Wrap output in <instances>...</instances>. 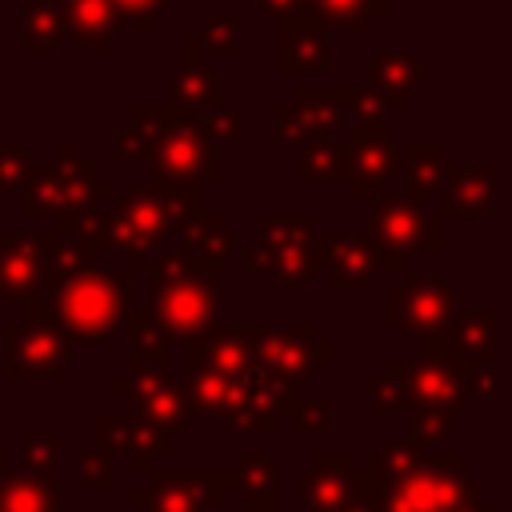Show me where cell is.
<instances>
[{"mask_svg":"<svg viewBox=\"0 0 512 512\" xmlns=\"http://www.w3.org/2000/svg\"><path fill=\"white\" fill-rule=\"evenodd\" d=\"M116 156L120 160H152L156 176L184 180V184H204L224 172L216 140L204 132V120L176 112L168 104L164 108L136 104L128 124L116 132Z\"/></svg>","mask_w":512,"mask_h":512,"instance_id":"obj_1","label":"cell"},{"mask_svg":"<svg viewBox=\"0 0 512 512\" xmlns=\"http://www.w3.org/2000/svg\"><path fill=\"white\" fill-rule=\"evenodd\" d=\"M196 216H204V184L152 176L116 200V208L104 216V228L108 244L128 252L132 268H148L156 248L180 236Z\"/></svg>","mask_w":512,"mask_h":512,"instance_id":"obj_2","label":"cell"},{"mask_svg":"<svg viewBox=\"0 0 512 512\" xmlns=\"http://www.w3.org/2000/svg\"><path fill=\"white\" fill-rule=\"evenodd\" d=\"M152 300L160 308V320L172 332L200 336L216 320V300H220V264L196 260L188 252H160L152 256Z\"/></svg>","mask_w":512,"mask_h":512,"instance_id":"obj_3","label":"cell"},{"mask_svg":"<svg viewBox=\"0 0 512 512\" xmlns=\"http://www.w3.org/2000/svg\"><path fill=\"white\" fill-rule=\"evenodd\" d=\"M52 308L64 320L68 332L76 336H104L132 300V276L128 272H100V268H84L76 276H68L64 284H56L52 292Z\"/></svg>","mask_w":512,"mask_h":512,"instance_id":"obj_4","label":"cell"},{"mask_svg":"<svg viewBox=\"0 0 512 512\" xmlns=\"http://www.w3.org/2000/svg\"><path fill=\"white\" fill-rule=\"evenodd\" d=\"M116 184L108 176H96L88 160L76 156L72 144L60 148V160L32 164L24 184V216H72L80 208H92V200L112 196Z\"/></svg>","mask_w":512,"mask_h":512,"instance_id":"obj_5","label":"cell"},{"mask_svg":"<svg viewBox=\"0 0 512 512\" xmlns=\"http://www.w3.org/2000/svg\"><path fill=\"white\" fill-rule=\"evenodd\" d=\"M384 268H404L408 252H436L440 248V216L404 196H380L368 216L364 232Z\"/></svg>","mask_w":512,"mask_h":512,"instance_id":"obj_6","label":"cell"},{"mask_svg":"<svg viewBox=\"0 0 512 512\" xmlns=\"http://www.w3.org/2000/svg\"><path fill=\"white\" fill-rule=\"evenodd\" d=\"M312 236L316 220L288 212V216H264L260 220V248L244 256L248 268H272L284 288H304L316 276V256H312Z\"/></svg>","mask_w":512,"mask_h":512,"instance_id":"obj_7","label":"cell"},{"mask_svg":"<svg viewBox=\"0 0 512 512\" xmlns=\"http://www.w3.org/2000/svg\"><path fill=\"white\" fill-rule=\"evenodd\" d=\"M348 148H352L348 192L360 200H380L400 180V144L388 136V124L384 120H352Z\"/></svg>","mask_w":512,"mask_h":512,"instance_id":"obj_8","label":"cell"},{"mask_svg":"<svg viewBox=\"0 0 512 512\" xmlns=\"http://www.w3.org/2000/svg\"><path fill=\"white\" fill-rule=\"evenodd\" d=\"M388 316H392V324H400L412 336L416 332L432 336V332H440L456 316V296H452V288L440 276L408 272L404 284L392 288V296H388Z\"/></svg>","mask_w":512,"mask_h":512,"instance_id":"obj_9","label":"cell"},{"mask_svg":"<svg viewBox=\"0 0 512 512\" xmlns=\"http://www.w3.org/2000/svg\"><path fill=\"white\" fill-rule=\"evenodd\" d=\"M348 120L344 108V88L332 92H316V88H296L292 104L276 108V140L284 144H316V140H332V132Z\"/></svg>","mask_w":512,"mask_h":512,"instance_id":"obj_10","label":"cell"},{"mask_svg":"<svg viewBox=\"0 0 512 512\" xmlns=\"http://www.w3.org/2000/svg\"><path fill=\"white\" fill-rule=\"evenodd\" d=\"M336 32L312 12H288L276 20V68L280 72H328Z\"/></svg>","mask_w":512,"mask_h":512,"instance_id":"obj_11","label":"cell"},{"mask_svg":"<svg viewBox=\"0 0 512 512\" xmlns=\"http://www.w3.org/2000/svg\"><path fill=\"white\" fill-rule=\"evenodd\" d=\"M312 256H316V272L324 268L340 292L368 288V280L380 268V256H376V248L364 232H320L316 228Z\"/></svg>","mask_w":512,"mask_h":512,"instance_id":"obj_12","label":"cell"},{"mask_svg":"<svg viewBox=\"0 0 512 512\" xmlns=\"http://www.w3.org/2000/svg\"><path fill=\"white\" fill-rule=\"evenodd\" d=\"M184 48H188V60L168 76V108L188 112V116H208L212 108L224 104V92H220L216 72L204 60V52H208L204 48V36L192 32L184 40Z\"/></svg>","mask_w":512,"mask_h":512,"instance_id":"obj_13","label":"cell"},{"mask_svg":"<svg viewBox=\"0 0 512 512\" xmlns=\"http://www.w3.org/2000/svg\"><path fill=\"white\" fill-rule=\"evenodd\" d=\"M492 208H496V164L492 160H476V164L448 160V172L440 184V216L468 220Z\"/></svg>","mask_w":512,"mask_h":512,"instance_id":"obj_14","label":"cell"},{"mask_svg":"<svg viewBox=\"0 0 512 512\" xmlns=\"http://www.w3.org/2000/svg\"><path fill=\"white\" fill-rule=\"evenodd\" d=\"M64 16V32H72L80 44L108 52L120 32H128L124 16L112 8V0H56Z\"/></svg>","mask_w":512,"mask_h":512,"instance_id":"obj_15","label":"cell"},{"mask_svg":"<svg viewBox=\"0 0 512 512\" xmlns=\"http://www.w3.org/2000/svg\"><path fill=\"white\" fill-rule=\"evenodd\" d=\"M448 172V156L440 140H408L400 144V196L424 204V196L440 192Z\"/></svg>","mask_w":512,"mask_h":512,"instance_id":"obj_16","label":"cell"},{"mask_svg":"<svg viewBox=\"0 0 512 512\" xmlns=\"http://www.w3.org/2000/svg\"><path fill=\"white\" fill-rule=\"evenodd\" d=\"M424 80V60L404 48H384L368 60V88L388 100V108H404L408 92Z\"/></svg>","mask_w":512,"mask_h":512,"instance_id":"obj_17","label":"cell"},{"mask_svg":"<svg viewBox=\"0 0 512 512\" xmlns=\"http://www.w3.org/2000/svg\"><path fill=\"white\" fill-rule=\"evenodd\" d=\"M264 340V364L280 376V380H296V376H304L308 372V364H312V356H328V344H320L316 348V336H312V328H304V324H296V328H276V332H268V336H260Z\"/></svg>","mask_w":512,"mask_h":512,"instance_id":"obj_18","label":"cell"},{"mask_svg":"<svg viewBox=\"0 0 512 512\" xmlns=\"http://www.w3.org/2000/svg\"><path fill=\"white\" fill-rule=\"evenodd\" d=\"M492 332H496V308H476L464 316H452L440 332L428 336V352L440 356L444 348L464 352V356H488L492 352Z\"/></svg>","mask_w":512,"mask_h":512,"instance_id":"obj_19","label":"cell"},{"mask_svg":"<svg viewBox=\"0 0 512 512\" xmlns=\"http://www.w3.org/2000/svg\"><path fill=\"white\" fill-rule=\"evenodd\" d=\"M0 288L4 296H20V300H28L40 288L36 236H0Z\"/></svg>","mask_w":512,"mask_h":512,"instance_id":"obj_20","label":"cell"},{"mask_svg":"<svg viewBox=\"0 0 512 512\" xmlns=\"http://www.w3.org/2000/svg\"><path fill=\"white\" fill-rule=\"evenodd\" d=\"M312 16H320L332 32H352V36H368L372 20L388 12V0H312L308 4Z\"/></svg>","mask_w":512,"mask_h":512,"instance_id":"obj_21","label":"cell"},{"mask_svg":"<svg viewBox=\"0 0 512 512\" xmlns=\"http://www.w3.org/2000/svg\"><path fill=\"white\" fill-rule=\"evenodd\" d=\"M184 244H188V256H196V260H212V264H220L228 252H236V232L220 220V216H196L184 232Z\"/></svg>","mask_w":512,"mask_h":512,"instance_id":"obj_22","label":"cell"},{"mask_svg":"<svg viewBox=\"0 0 512 512\" xmlns=\"http://www.w3.org/2000/svg\"><path fill=\"white\" fill-rule=\"evenodd\" d=\"M300 176L304 180H348L352 176V148L340 140H316L300 148Z\"/></svg>","mask_w":512,"mask_h":512,"instance_id":"obj_23","label":"cell"},{"mask_svg":"<svg viewBox=\"0 0 512 512\" xmlns=\"http://www.w3.org/2000/svg\"><path fill=\"white\" fill-rule=\"evenodd\" d=\"M64 36V16L56 0H32L24 12V28H20V44L24 52H44Z\"/></svg>","mask_w":512,"mask_h":512,"instance_id":"obj_24","label":"cell"},{"mask_svg":"<svg viewBox=\"0 0 512 512\" xmlns=\"http://www.w3.org/2000/svg\"><path fill=\"white\" fill-rule=\"evenodd\" d=\"M12 340V348H24L20 356L24 360H32V372H52L64 356H68V344L48 328H20V332H12L8 336Z\"/></svg>","mask_w":512,"mask_h":512,"instance_id":"obj_25","label":"cell"},{"mask_svg":"<svg viewBox=\"0 0 512 512\" xmlns=\"http://www.w3.org/2000/svg\"><path fill=\"white\" fill-rule=\"evenodd\" d=\"M56 232H60V236H68V240H76L88 256H92V252L112 248V244H108L104 216H100V212H92V208H80V212H72V216H60V228H56Z\"/></svg>","mask_w":512,"mask_h":512,"instance_id":"obj_26","label":"cell"},{"mask_svg":"<svg viewBox=\"0 0 512 512\" xmlns=\"http://www.w3.org/2000/svg\"><path fill=\"white\" fill-rule=\"evenodd\" d=\"M240 28H244V20H240L236 12H212V16H204V28H200L204 48H216V52H240V48H244Z\"/></svg>","mask_w":512,"mask_h":512,"instance_id":"obj_27","label":"cell"},{"mask_svg":"<svg viewBox=\"0 0 512 512\" xmlns=\"http://www.w3.org/2000/svg\"><path fill=\"white\" fill-rule=\"evenodd\" d=\"M28 172H32V164L24 160V148L20 144H0V196L20 192L28 184Z\"/></svg>","mask_w":512,"mask_h":512,"instance_id":"obj_28","label":"cell"},{"mask_svg":"<svg viewBox=\"0 0 512 512\" xmlns=\"http://www.w3.org/2000/svg\"><path fill=\"white\" fill-rule=\"evenodd\" d=\"M112 8L124 16L128 32L144 36V32L152 28V16H160V12L168 8V0H112Z\"/></svg>","mask_w":512,"mask_h":512,"instance_id":"obj_29","label":"cell"},{"mask_svg":"<svg viewBox=\"0 0 512 512\" xmlns=\"http://www.w3.org/2000/svg\"><path fill=\"white\" fill-rule=\"evenodd\" d=\"M344 108H348V120H384L388 100L372 88H344Z\"/></svg>","mask_w":512,"mask_h":512,"instance_id":"obj_30","label":"cell"},{"mask_svg":"<svg viewBox=\"0 0 512 512\" xmlns=\"http://www.w3.org/2000/svg\"><path fill=\"white\" fill-rule=\"evenodd\" d=\"M200 120H204V132H208L216 144H220V140L236 144V140L244 136V128H240V124H244V112H240V108H224V104H220V108H212V112L200 116Z\"/></svg>","mask_w":512,"mask_h":512,"instance_id":"obj_31","label":"cell"},{"mask_svg":"<svg viewBox=\"0 0 512 512\" xmlns=\"http://www.w3.org/2000/svg\"><path fill=\"white\" fill-rule=\"evenodd\" d=\"M308 4H312V0H260V8H264L268 16H276V20L288 16V12H308Z\"/></svg>","mask_w":512,"mask_h":512,"instance_id":"obj_32","label":"cell"}]
</instances>
